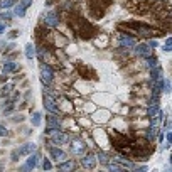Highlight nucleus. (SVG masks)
Returning a JSON list of instances; mask_svg holds the SVG:
<instances>
[{
    "label": "nucleus",
    "mask_w": 172,
    "mask_h": 172,
    "mask_svg": "<svg viewBox=\"0 0 172 172\" xmlns=\"http://www.w3.org/2000/svg\"><path fill=\"white\" fill-rule=\"evenodd\" d=\"M59 24V17L54 10H49L46 15H44V26L46 27H56Z\"/></svg>",
    "instance_id": "f257e3e1"
},
{
    "label": "nucleus",
    "mask_w": 172,
    "mask_h": 172,
    "mask_svg": "<svg viewBox=\"0 0 172 172\" xmlns=\"http://www.w3.org/2000/svg\"><path fill=\"white\" fill-rule=\"evenodd\" d=\"M35 150V145L34 143H26L24 147H20L19 150H15L12 154V160H19V155H27V154H32Z\"/></svg>",
    "instance_id": "f03ea898"
},
{
    "label": "nucleus",
    "mask_w": 172,
    "mask_h": 172,
    "mask_svg": "<svg viewBox=\"0 0 172 172\" xmlns=\"http://www.w3.org/2000/svg\"><path fill=\"white\" fill-rule=\"evenodd\" d=\"M41 76H42V81L46 83V84H49V83H52V79H54V73H52V69L49 68L48 64H41Z\"/></svg>",
    "instance_id": "7ed1b4c3"
},
{
    "label": "nucleus",
    "mask_w": 172,
    "mask_h": 172,
    "mask_svg": "<svg viewBox=\"0 0 172 172\" xmlns=\"http://www.w3.org/2000/svg\"><path fill=\"white\" fill-rule=\"evenodd\" d=\"M48 134H51V140L54 143H66L68 142V135L59 132V130H48Z\"/></svg>",
    "instance_id": "20e7f679"
},
{
    "label": "nucleus",
    "mask_w": 172,
    "mask_h": 172,
    "mask_svg": "<svg viewBox=\"0 0 172 172\" xmlns=\"http://www.w3.org/2000/svg\"><path fill=\"white\" fill-rule=\"evenodd\" d=\"M39 159H41V155H39L37 152H35V154H32L29 159H27V162H26V165L22 167V170H30V169H35V167H37V164H39Z\"/></svg>",
    "instance_id": "39448f33"
},
{
    "label": "nucleus",
    "mask_w": 172,
    "mask_h": 172,
    "mask_svg": "<svg viewBox=\"0 0 172 172\" xmlns=\"http://www.w3.org/2000/svg\"><path fill=\"white\" fill-rule=\"evenodd\" d=\"M81 164H83V167H86V169H93L96 165V159H95V155L91 154H86L84 157L81 159Z\"/></svg>",
    "instance_id": "423d86ee"
},
{
    "label": "nucleus",
    "mask_w": 172,
    "mask_h": 172,
    "mask_svg": "<svg viewBox=\"0 0 172 172\" xmlns=\"http://www.w3.org/2000/svg\"><path fill=\"white\" fill-rule=\"evenodd\" d=\"M49 154H51L52 159L57 160V162H63V160L66 159V154L61 150V149H56V147H51V149H49Z\"/></svg>",
    "instance_id": "0eeeda50"
},
{
    "label": "nucleus",
    "mask_w": 172,
    "mask_h": 172,
    "mask_svg": "<svg viewBox=\"0 0 172 172\" xmlns=\"http://www.w3.org/2000/svg\"><path fill=\"white\" fill-rule=\"evenodd\" d=\"M93 118H95L98 123H105V121H108V118H110V112H108V110H100V112H96L95 115H93Z\"/></svg>",
    "instance_id": "6e6552de"
},
{
    "label": "nucleus",
    "mask_w": 172,
    "mask_h": 172,
    "mask_svg": "<svg viewBox=\"0 0 172 172\" xmlns=\"http://www.w3.org/2000/svg\"><path fill=\"white\" fill-rule=\"evenodd\" d=\"M30 2H32V0H22L20 4H19L17 7H15V15L22 17V15L26 14V9H27V7L30 5Z\"/></svg>",
    "instance_id": "1a4fd4ad"
},
{
    "label": "nucleus",
    "mask_w": 172,
    "mask_h": 172,
    "mask_svg": "<svg viewBox=\"0 0 172 172\" xmlns=\"http://www.w3.org/2000/svg\"><path fill=\"white\" fill-rule=\"evenodd\" d=\"M44 106L48 108L51 113H57V112H59V108L56 106V103H54V100H52L51 96H46V98H44Z\"/></svg>",
    "instance_id": "9d476101"
},
{
    "label": "nucleus",
    "mask_w": 172,
    "mask_h": 172,
    "mask_svg": "<svg viewBox=\"0 0 172 172\" xmlns=\"http://www.w3.org/2000/svg\"><path fill=\"white\" fill-rule=\"evenodd\" d=\"M135 52H137L138 56H150V46H149V44H140V46H137V48H135Z\"/></svg>",
    "instance_id": "9b49d317"
},
{
    "label": "nucleus",
    "mask_w": 172,
    "mask_h": 172,
    "mask_svg": "<svg viewBox=\"0 0 172 172\" xmlns=\"http://www.w3.org/2000/svg\"><path fill=\"white\" fill-rule=\"evenodd\" d=\"M120 44L123 48H135V39L130 35H120Z\"/></svg>",
    "instance_id": "f8f14e48"
},
{
    "label": "nucleus",
    "mask_w": 172,
    "mask_h": 172,
    "mask_svg": "<svg viewBox=\"0 0 172 172\" xmlns=\"http://www.w3.org/2000/svg\"><path fill=\"white\" fill-rule=\"evenodd\" d=\"M61 128V121L56 116H49L48 118V130H59Z\"/></svg>",
    "instance_id": "ddd939ff"
},
{
    "label": "nucleus",
    "mask_w": 172,
    "mask_h": 172,
    "mask_svg": "<svg viewBox=\"0 0 172 172\" xmlns=\"http://www.w3.org/2000/svg\"><path fill=\"white\" fill-rule=\"evenodd\" d=\"M84 150H86V145H84V143H83L81 140H74V142H73V152H74V154L79 155V154H83Z\"/></svg>",
    "instance_id": "4468645a"
},
{
    "label": "nucleus",
    "mask_w": 172,
    "mask_h": 172,
    "mask_svg": "<svg viewBox=\"0 0 172 172\" xmlns=\"http://www.w3.org/2000/svg\"><path fill=\"white\" fill-rule=\"evenodd\" d=\"M19 69V66L15 64V63H5V66H4V73L7 74V73H12V71H17Z\"/></svg>",
    "instance_id": "2eb2a0df"
},
{
    "label": "nucleus",
    "mask_w": 172,
    "mask_h": 172,
    "mask_svg": "<svg viewBox=\"0 0 172 172\" xmlns=\"http://www.w3.org/2000/svg\"><path fill=\"white\" fill-rule=\"evenodd\" d=\"M74 167H76V162H74V160H69V162H64V164L59 165L61 170H71V169H74Z\"/></svg>",
    "instance_id": "dca6fc26"
},
{
    "label": "nucleus",
    "mask_w": 172,
    "mask_h": 172,
    "mask_svg": "<svg viewBox=\"0 0 172 172\" xmlns=\"http://www.w3.org/2000/svg\"><path fill=\"white\" fill-rule=\"evenodd\" d=\"M145 64L149 66V68H155V66L159 64V61H157V57H150V56H147Z\"/></svg>",
    "instance_id": "f3484780"
},
{
    "label": "nucleus",
    "mask_w": 172,
    "mask_h": 172,
    "mask_svg": "<svg viewBox=\"0 0 172 172\" xmlns=\"http://www.w3.org/2000/svg\"><path fill=\"white\" fill-rule=\"evenodd\" d=\"M26 56H27V59L34 57V48H32V44H27L26 46Z\"/></svg>",
    "instance_id": "a211bd4d"
},
{
    "label": "nucleus",
    "mask_w": 172,
    "mask_h": 172,
    "mask_svg": "<svg viewBox=\"0 0 172 172\" xmlns=\"http://www.w3.org/2000/svg\"><path fill=\"white\" fill-rule=\"evenodd\" d=\"M15 4V0H0V9H7Z\"/></svg>",
    "instance_id": "6ab92c4d"
},
{
    "label": "nucleus",
    "mask_w": 172,
    "mask_h": 172,
    "mask_svg": "<svg viewBox=\"0 0 172 172\" xmlns=\"http://www.w3.org/2000/svg\"><path fill=\"white\" fill-rule=\"evenodd\" d=\"M39 123H41V113L35 112V113H34V116H32V125H35V127H37Z\"/></svg>",
    "instance_id": "aec40b11"
},
{
    "label": "nucleus",
    "mask_w": 172,
    "mask_h": 172,
    "mask_svg": "<svg viewBox=\"0 0 172 172\" xmlns=\"http://www.w3.org/2000/svg\"><path fill=\"white\" fill-rule=\"evenodd\" d=\"M164 91H165V93H170V83H169V79L164 81Z\"/></svg>",
    "instance_id": "412c9836"
},
{
    "label": "nucleus",
    "mask_w": 172,
    "mask_h": 172,
    "mask_svg": "<svg viewBox=\"0 0 172 172\" xmlns=\"http://www.w3.org/2000/svg\"><path fill=\"white\" fill-rule=\"evenodd\" d=\"M98 157H100V162H101V164H106V162H108L106 155H105L103 152H100V154H98Z\"/></svg>",
    "instance_id": "4be33fe9"
},
{
    "label": "nucleus",
    "mask_w": 172,
    "mask_h": 172,
    "mask_svg": "<svg viewBox=\"0 0 172 172\" xmlns=\"http://www.w3.org/2000/svg\"><path fill=\"white\" fill-rule=\"evenodd\" d=\"M7 135H9V132H7V128L0 125V137H7Z\"/></svg>",
    "instance_id": "5701e85b"
},
{
    "label": "nucleus",
    "mask_w": 172,
    "mask_h": 172,
    "mask_svg": "<svg viewBox=\"0 0 172 172\" xmlns=\"http://www.w3.org/2000/svg\"><path fill=\"white\" fill-rule=\"evenodd\" d=\"M108 167H110V170H116V172L121 170V167H120V165H116V164H110Z\"/></svg>",
    "instance_id": "b1692460"
},
{
    "label": "nucleus",
    "mask_w": 172,
    "mask_h": 172,
    "mask_svg": "<svg viewBox=\"0 0 172 172\" xmlns=\"http://www.w3.org/2000/svg\"><path fill=\"white\" fill-rule=\"evenodd\" d=\"M42 167H44V170H49L52 165H51V162H49V160H44V165H42Z\"/></svg>",
    "instance_id": "393cba45"
},
{
    "label": "nucleus",
    "mask_w": 172,
    "mask_h": 172,
    "mask_svg": "<svg viewBox=\"0 0 172 172\" xmlns=\"http://www.w3.org/2000/svg\"><path fill=\"white\" fill-rule=\"evenodd\" d=\"M150 48H157V41H150V44H149Z\"/></svg>",
    "instance_id": "a878e982"
},
{
    "label": "nucleus",
    "mask_w": 172,
    "mask_h": 172,
    "mask_svg": "<svg viewBox=\"0 0 172 172\" xmlns=\"http://www.w3.org/2000/svg\"><path fill=\"white\" fill-rule=\"evenodd\" d=\"M167 140H169V143L172 142V134H170V132H167Z\"/></svg>",
    "instance_id": "bb28decb"
},
{
    "label": "nucleus",
    "mask_w": 172,
    "mask_h": 172,
    "mask_svg": "<svg viewBox=\"0 0 172 172\" xmlns=\"http://www.w3.org/2000/svg\"><path fill=\"white\" fill-rule=\"evenodd\" d=\"M5 48V42H4V41H0V49H4Z\"/></svg>",
    "instance_id": "cd10ccee"
},
{
    "label": "nucleus",
    "mask_w": 172,
    "mask_h": 172,
    "mask_svg": "<svg viewBox=\"0 0 172 172\" xmlns=\"http://www.w3.org/2000/svg\"><path fill=\"white\" fill-rule=\"evenodd\" d=\"M4 29H5V24H0V32H4Z\"/></svg>",
    "instance_id": "c85d7f7f"
},
{
    "label": "nucleus",
    "mask_w": 172,
    "mask_h": 172,
    "mask_svg": "<svg viewBox=\"0 0 172 172\" xmlns=\"http://www.w3.org/2000/svg\"><path fill=\"white\" fill-rule=\"evenodd\" d=\"M52 2H54V0H46V4H48V5H49V4H52Z\"/></svg>",
    "instance_id": "c756f323"
},
{
    "label": "nucleus",
    "mask_w": 172,
    "mask_h": 172,
    "mask_svg": "<svg viewBox=\"0 0 172 172\" xmlns=\"http://www.w3.org/2000/svg\"><path fill=\"white\" fill-rule=\"evenodd\" d=\"M0 169H2V167H0Z\"/></svg>",
    "instance_id": "7c9ffc66"
}]
</instances>
